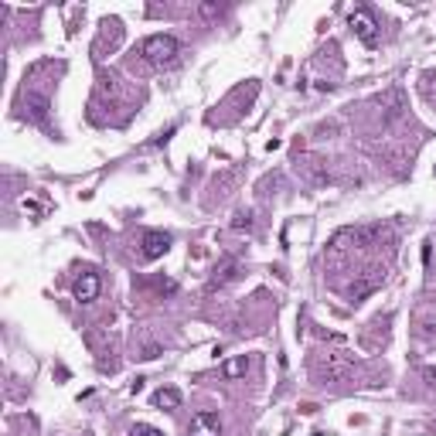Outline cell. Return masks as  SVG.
<instances>
[{
    "label": "cell",
    "instance_id": "9c48e42d",
    "mask_svg": "<svg viewBox=\"0 0 436 436\" xmlns=\"http://www.w3.org/2000/svg\"><path fill=\"white\" fill-rule=\"evenodd\" d=\"M198 10H202V17H218V14H222V3H202Z\"/></svg>",
    "mask_w": 436,
    "mask_h": 436
},
{
    "label": "cell",
    "instance_id": "52a82bcc",
    "mask_svg": "<svg viewBox=\"0 0 436 436\" xmlns=\"http://www.w3.org/2000/svg\"><path fill=\"white\" fill-rule=\"evenodd\" d=\"M246 372H249V358H246V355H239V358H232L222 365V375H225V379H239V375H246Z\"/></svg>",
    "mask_w": 436,
    "mask_h": 436
},
{
    "label": "cell",
    "instance_id": "5b68a950",
    "mask_svg": "<svg viewBox=\"0 0 436 436\" xmlns=\"http://www.w3.org/2000/svg\"><path fill=\"white\" fill-rule=\"evenodd\" d=\"M96 297H99V276H96V273H82L76 280V300L92 304Z\"/></svg>",
    "mask_w": 436,
    "mask_h": 436
},
{
    "label": "cell",
    "instance_id": "30bf717a",
    "mask_svg": "<svg viewBox=\"0 0 436 436\" xmlns=\"http://www.w3.org/2000/svg\"><path fill=\"white\" fill-rule=\"evenodd\" d=\"M249 225H253L249 215H239V218H235V229H249Z\"/></svg>",
    "mask_w": 436,
    "mask_h": 436
},
{
    "label": "cell",
    "instance_id": "3957f363",
    "mask_svg": "<svg viewBox=\"0 0 436 436\" xmlns=\"http://www.w3.org/2000/svg\"><path fill=\"white\" fill-rule=\"evenodd\" d=\"M188 436H222V419H218V412H198V416H191Z\"/></svg>",
    "mask_w": 436,
    "mask_h": 436
},
{
    "label": "cell",
    "instance_id": "7a4b0ae2",
    "mask_svg": "<svg viewBox=\"0 0 436 436\" xmlns=\"http://www.w3.org/2000/svg\"><path fill=\"white\" fill-rule=\"evenodd\" d=\"M348 24H351V31L358 34V38L365 41V45H368V48H375V45H379V24H375V17H372V14H368L365 7L351 10Z\"/></svg>",
    "mask_w": 436,
    "mask_h": 436
},
{
    "label": "cell",
    "instance_id": "8992f818",
    "mask_svg": "<svg viewBox=\"0 0 436 436\" xmlns=\"http://www.w3.org/2000/svg\"><path fill=\"white\" fill-rule=\"evenodd\" d=\"M154 406L157 409H178L181 406V392L178 388H160L154 395Z\"/></svg>",
    "mask_w": 436,
    "mask_h": 436
},
{
    "label": "cell",
    "instance_id": "277c9868",
    "mask_svg": "<svg viewBox=\"0 0 436 436\" xmlns=\"http://www.w3.org/2000/svg\"><path fill=\"white\" fill-rule=\"evenodd\" d=\"M167 249H171V235H164V232H143V246H140L143 259H160Z\"/></svg>",
    "mask_w": 436,
    "mask_h": 436
},
{
    "label": "cell",
    "instance_id": "6da1fadb",
    "mask_svg": "<svg viewBox=\"0 0 436 436\" xmlns=\"http://www.w3.org/2000/svg\"><path fill=\"white\" fill-rule=\"evenodd\" d=\"M140 55L150 62V65H174L181 55V41L174 34H154V38H147L143 45H140Z\"/></svg>",
    "mask_w": 436,
    "mask_h": 436
},
{
    "label": "cell",
    "instance_id": "ba28073f",
    "mask_svg": "<svg viewBox=\"0 0 436 436\" xmlns=\"http://www.w3.org/2000/svg\"><path fill=\"white\" fill-rule=\"evenodd\" d=\"M133 436H160V430H157V426H147V423H136V426H133Z\"/></svg>",
    "mask_w": 436,
    "mask_h": 436
}]
</instances>
